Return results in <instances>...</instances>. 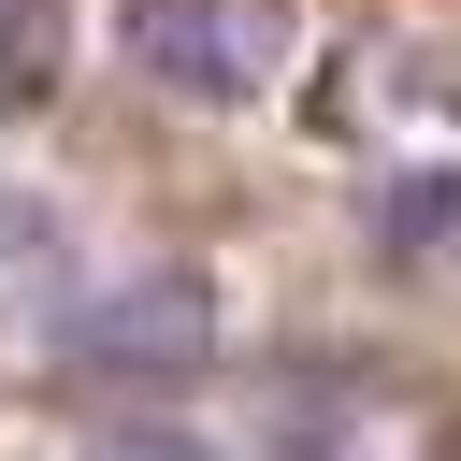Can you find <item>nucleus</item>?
I'll return each instance as SVG.
<instances>
[{
    "instance_id": "2",
    "label": "nucleus",
    "mask_w": 461,
    "mask_h": 461,
    "mask_svg": "<svg viewBox=\"0 0 461 461\" xmlns=\"http://www.w3.org/2000/svg\"><path fill=\"white\" fill-rule=\"evenodd\" d=\"M202 331H216V303H202L187 274H144L130 303H101V317L72 331V360H86V375H158V360L187 375V360H202Z\"/></svg>"
},
{
    "instance_id": "3",
    "label": "nucleus",
    "mask_w": 461,
    "mask_h": 461,
    "mask_svg": "<svg viewBox=\"0 0 461 461\" xmlns=\"http://www.w3.org/2000/svg\"><path fill=\"white\" fill-rule=\"evenodd\" d=\"M43 58H58V29H43V14H0V115H29Z\"/></svg>"
},
{
    "instance_id": "1",
    "label": "nucleus",
    "mask_w": 461,
    "mask_h": 461,
    "mask_svg": "<svg viewBox=\"0 0 461 461\" xmlns=\"http://www.w3.org/2000/svg\"><path fill=\"white\" fill-rule=\"evenodd\" d=\"M130 58L158 86H202V101H245L288 72V0H130Z\"/></svg>"
},
{
    "instance_id": "4",
    "label": "nucleus",
    "mask_w": 461,
    "mask_h": 461,
    "mask_svg": "<svg viewBox=\"0 0 461 461\" xmlns=\"http://www.w3.org/2000/svg\"><path fill=\"white\" fill-rule=\"evenodd\" d=\"M86 461H216V447H187V432H115V447H86Z\"/></svg>"
}]
</instances>
